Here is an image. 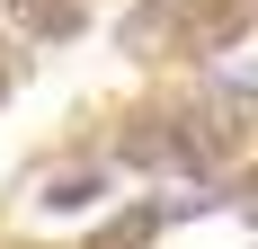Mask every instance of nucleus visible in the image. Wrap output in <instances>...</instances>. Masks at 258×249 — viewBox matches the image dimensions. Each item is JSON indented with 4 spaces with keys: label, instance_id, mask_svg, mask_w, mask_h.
Returning <instances> with one entry per match:
<instances>
[{
    "label": "nucleus",
    "instance_id": "nucleus-1",
    "mask_svg": "<svg viewBox=\"0 0 258 249\" xmlns=\"http://www.w3.org/2000/svg\"><path fill=\"white\" fill-rule=\"evenodd\" d=\"M116 151H125L134 169H196V160H205V143H196V125H169V116H152L143 134H125Z\"/></svg>",
    "mask_w": 258,
    "mask_h": 249
},
{
    "label": "nucleus",
    "instance_id": "nucleus-2",
    "mask_svg": "<svg viewBox=\"0 0 258 249\" xmlns=\"http://www.w3.org/2000/svg\"><path fill=\"white\" fill-rule=\"evenodd\" d=\"M169 18H178V0H143V9L125 18V45H152V36H160Z\"/></svg>",
    "mask_w": 258,
    "mask_h": 249
},
{
    "label": "nucleus",
    "instance_id": "nucleus-3",
    "mask_svg": "<svg viewBox=\"0 0 258 249\" xmlns=\"http://www.w3.org/2000/svg\"><path fill=\"white\" fill-rule=\"evenodd\" d=\"M89 196H98V178H53V187H45V205H53V214H80Z\"/></svg>",
    "mask_w": 258,
    "mask_h": 249
}]
</instances>
